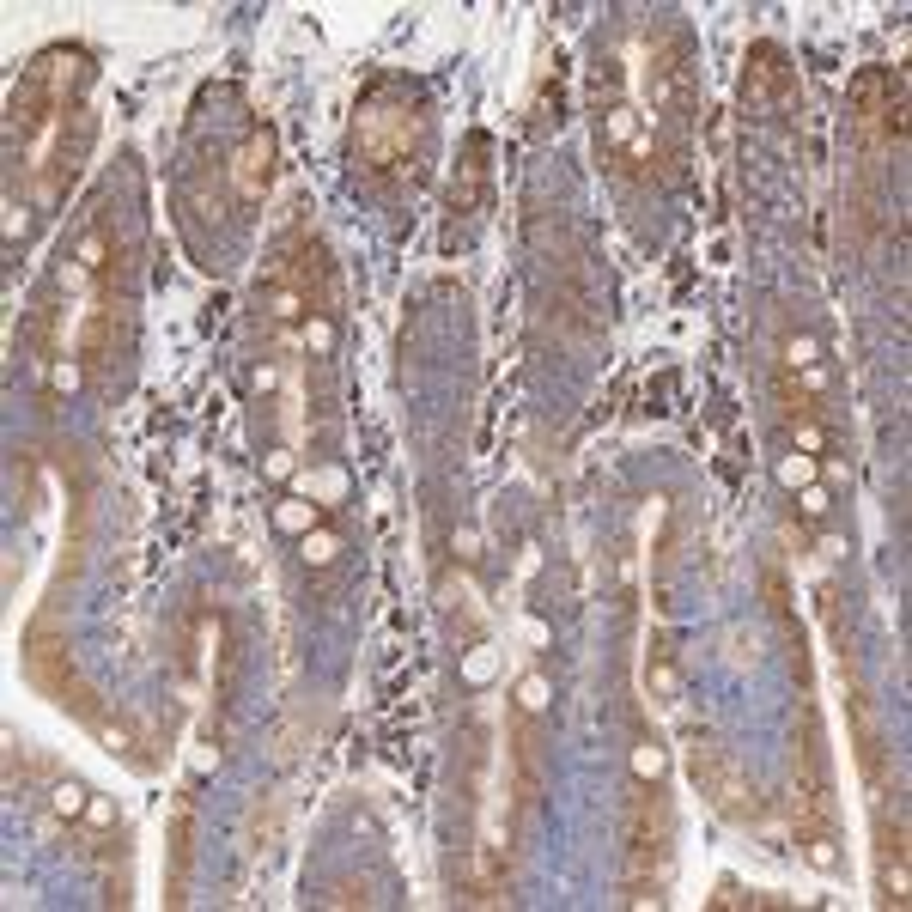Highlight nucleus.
Returning <instances> with one entry per match:
<instances>
[{"mask_svg": "<svg viewBox=\"0 0 912 912\" xmlns=\"http://www.w3.org/2000/svg\"><path fill=\"white\" fill-rule=\"evenodd\" d=\"M420 146H426V110L402 86H377L353 110V171H365L377 183L414 177Z\"/></svg>", "mask_w": 912, "mask_h": 912, "instance_id": "nucleus-1", "label": "nucleus"}, {"mask_svg": "<svg viewBox=\"0 0 912 912\" xmlns=\"http://www.w3.org/2000/svg\"><path fill=\"white\" fill-rule=\"evenodd\" d=\"M663 858H669V809H663V779L639 785L627 803V833H621V900L627 906H657L663 900Z\"/></svg>", "mask_w": 912, "mask_h": 912, "instance_id": "nucleus-2", "label": "nucleus"}, {"mask_svg": "<svg viewBox=\"0 0 912 912\" xmlns=\"http://www.w3.org/2000/svg\"><path fill=\"white\" fill-rule=\"evenodd\" d=\"M791 98H797V73H791L785 49H779V43H754L748 61H742V110L773 116V110H785Z\"/></svg>", "mask_w": 912, "mask_h": 912, "instance_id": "nucleus-3", "label": "nucleus"}, {"mask_svg": "<svg viewBox=\"0 0 912 912\" xmlns=\"http://www.w3.org/2000/svg\"><path fill=\"white\" fill-rule=\"evenodd\" d=\"M694 779L712 791V803L736 821H754V785H742V773L730 767V760L718 748H694Z\"/></svg>", "mask_w": 912, "mask_h": 912, "instance_id": "nucleus-4", "label": "nucleus"}, {"mask_svg": "<svg viewBox=\"0 0 912 912\" xmlns=\"http://www.w3.org/2000/svg\"><path fill=\"white\" fill-rule=\"evenodd\" d=\"M268 183H274V134L250 128L244 146L232 152V189H238V201H262Z\"/></svg>", "mask_w": 912, "mask_h": 912, "instance_id": "nucleus-5", "label": "nucleus"}, {"mask_svg": "<svg viewBox=\"0 0 912 912\" xmlns=\"http://www.w3.org/2000/svg\"><path fill=\"white\" fill-rule=\"evenodd\" d=\"M876 864H882V906H906V815H882V833H876Z\"/></svg>", "mask_w": 912, "mask_h": 912, "instance_id": "nucleus-6", "label": "nucleus"}, {"mask_svg": "<svg viewBox=\"0 0 912 912\" xmlns=\"http://www.w3.org/2000/svg\"><path fill=\"white\" fill-rule=\"evenodd\" d=\"M487 159H493V134L475 128V134H469V152H463V171H456V183H450V213H475V207H481L487 177H493Z\"/></svg>", "mask_w": 912, "mask_h": 912, "instance_id": "nucleus-7", "label": "nucleus"}, {"mask_svg": "<svg viewBox=\"0 0 912 912\" xmlns=\"http://www.w3.org/2000/svg\"><path fill=\"white\" fill-rule=\"evenodd\" d=\"M633 779H639V785H657V779H663V748H657L651 736L633 742Z\"/></svg>", "mask_w": 912, "mask_h": 912, "instance_id": "nucleus-8", "label": "nucleus"}, {"mask_svg": "<svg viewBox=\"0 0 912 912\" xmlns=\"http://www.w3.org/2000/svg\"><path fill=\"white\" fill-rule=\"evenodd\" d=\"M86 803H92V791H86V785H73V779H61V785L49 791V809H55L61 821H73V815H86Z\"/></svg>", "mask_w": 912, "mask_h": 912, "instance_id": "nucleus-9", "label": "nucleus"}, {"mask_svg": "<svg viewBox=\"0 0 912 912\" xmlns=\"http://www.w3.org/2000/svg\"><path fill=\"white\" fill-rule=\"evenodd\" d=\"M274 523H280V529H298V536H311V529H317V505H304V499H280Z\"/></svg>", "mask_w": 912, "mask_h": 912, "instance_id": "nucleus-10", "label": "nucleus"}, {"mask_svg": "<svg viewBox=\"0 0 912 912\" xmlns=\"http://www.w3.org/2000/svg\"><path fill=\"white\" fill-rule=\"evenodd\" d=\"M815 475H821V456H803V450H791L785 463H779V481H785V487H809Z\"/></svg>", "mask_w": 912, "mask_h": 912, "instance_id": "nucleus-11", "label": "nucleus"}, {"mask_svg": "<svg viewBox=\"0 0 912 912\" xmlns=\"http://www.w3.org/2000/svg\"><path fill=\"white\" fill-rule=\"evenodd\" d=\"M335 554H341V542L329 536V529H311V536H304V566H335Z\"/></svg>", "mask_w": 912, "mask_h": 912, "instance_id": "nucleus-12", "label": "nucleus"}, {"mask_svg": "<svg viewBox=\"0 0 912 912\" xmlns=\"http://www.w3.org/2000/svg\"><path fill=\"white\" fill-rule=\"evenodd\" d=\"M104 262H110V238H104V232H86V244H80V274H104Z\"/></svg>", "mask_w": 912, "mask_h": 912, "instance_id": "nucleus-13", "label": "nucleus"}, {"mask_svg": "<svg viewBox=\"0 0 912 912\" xmlns=\"http://www.w3.org/2000/svg\"><path fill=\"white\" fill-rule=\"evenodd\" d=\"M797 505H803V517H809V523H821V517L833 511V499H827V487H815V481L803 487V499H797Z\"/></svg>", "mask_w": 912, "mask_h": 912, "instance_id": "nucleus-14", "label": "nucleus"}, {"mask_svg": "<svg viewBox=\"0 0 912 912\" xmlns=\"http://www.w3.org/2000/svg\"><path fill=\"white\" fill-rule=\"evenodd\" d=\"M73 384H80V365L61 359V365H55V390H73Z\"/></svg>", "mask_w": 912, "mask_h": 912, "instance_id": "nucleus-15", "label": "nucleus"}]
</instances>
